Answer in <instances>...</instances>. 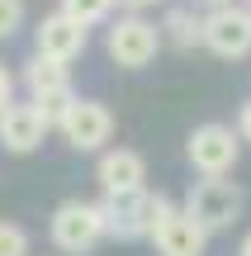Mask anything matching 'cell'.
<instances>
[{"label": "cell", "mask_w": 251, "mask_h": 256, "mask_svg": "<svg viewBox=\"0 0 251 256\" xmlns=\"http://www.w3.org/2000/svg\"><path fill=\"white\" fill-rule=\"evenodd\" d=\"M185 214L214 238V232L233 228L242 218V190L233 180H223V176H199L190 185V194H185Z\"/></svg>", "instance_id": "1"}, {"label": "cell", "mask_w": 251, "mask_h": 256, "mask_svg": "<svg viewBox=\"0 0 251 256\" xmlns=\"http://www.w3.org/2000/svg\"><path fill=\"white\" fill-rule=\"evenodd\" d=\"M161 43H166V38H161V24H147L142 14L114 19L109 34H104V52H109V62H119L123 72H142V66L157 57Z\"/></svg>", "instance_id": "2"}, {"label": "cell", "mask_w": 251, "mask_h": 256, "mask_svg": "<svg viewBox=\"0 0 251 256\" xmlns=\"http://www.w3.org/2000/svg\"><path fill=\"white\" fill-rule=\"evenodd\" d=\"M157 200H161V194H147V190H133V194H104V200H100L104 238H114V242L152 238V223H157Z\"/></svg>", "instance_id": "3"}, {"label": "cell", "mask_w": 251, "mask_h": 256, "mask_svg": "<svg viewBox=\"0 0 251 256\" xmlns=\"http://www.w3.org/2000/svg\"><path fill=\"white\" fill-rule=\"evenodd\" d=\"M52 247L57 252H66V256H85L95 247V242L104 238V214H100V204H85V200H66V204H57V214H52Z\"/></svg>", "instance_id": "4"}, {"label": "cell", "mask_w": 251, "mask_h": 256, "mask_svg": "<svg viewBox=\"0 0 251 256\" xmlns=\"http://www.w3.org/2000/svg\"><path fill=\"white\" fill-rule=\"evenodd\" d=\"M185 156L199 176H228L242 156V133L228 124H199L185 142Z\"/></svg>", "instance_id": "5"}, {"label": "cell", "mask_w": 251, "mask_h": 256, "mask_svg": "<svg viewBox=\"0 0 251 256\" xmlns=\"http://www.w3.org/2000/svg\"><path fill=\"white\" fill-rule=\"evenodd\" d=\"M147 242H152L161 256H204L209 232L185 214V204L176 209V204L161 194V200H157V223H152V238H147Z\"/></svg>", "instance_id": "6"}, {"label": "cell", "mask_w": 251, "mask_h": 256, "mask_svg": "<svg viewBox=\"0 0 251 256\" xmlns=\"http://www.w3.org/2000/svg\"><path fill=\"white\" fill-rule=\"evenodd\" d=\"M204 48L223 62L251 57V10L242 5H214L204 14Z\"/></svg>", "instance_id": "7"}, {"label": "cell", "mask_w": 251, "mask_h": 256, "mask_svg": "<svg viewBox=\"0 0 251 256\" xmlns=\"http://www.w3.org/2000/svg\"><path fill=\"white\" fill-rule=\"evenodd\" d=\"M57 133H62L66 147H76V152H104V142L114 138V114L104 110L100 100H76Z\"/></svg>", "instance_id": "8"}, {"label": "cell", "mask_w": 251, "mask_h": 256, "mask_svg": "<svg viewBox=\"0 0 251 256\" xmlns=\"http://www.w3.org/2000/svg\"><path fill=\"white\" fill-rule=\"evenodd\" d=\"M47 133H52V124L43 119V110H38L33 100L28 104H5V110H0V147H5V152H14V156L38 152Z\"/></svg>", "instance_id": "9"}, {"label": "cell", "mask_w": 251, "mask_h": 256, "mask_svg": "<svg viewBox=\"0 0 251 256\" xmlns=\"http://www.w3.org/2000/svg\"><path fill=\"white\" fill-rule=\"evenodd\" d=\"M33 43H38V52L43 57H57V62H76V57L85 52V43H90V28L81 24V19H71V14H47L43 24L33 28Z\"/></svg>", "instance_id": "10"}, {"label": "cell", "mask_w": 251, "mask_h": 256, "mask_svg": "<svg viewBox=\"0 0 251 256\" xmlns=\"http://www.w3.org/2000/svg\"><path fill=\"white\" fill-rule=\"evenodd\" d=\"M95 180H100L104 194H133V190H147V162H142V152H133V147H109V152H100Z\"/></svg>", "instance_id": "11"}, {"label": "cell", "mask_w": 251, "mask_h": 256, "mask_svg": "<svg viewBox=\"0 0 251 256\" xmlns=\"http://www.w3.org/2000/svg\"><path fill=\"white\" fill-rule=\"evenodd\" d=\"M24 86H28L33 100H43V95H66V90H71V66L57 62V57L33 52L28 66H24Z\"/></svg>", "instance_id": "12"}, {"label": "cell", "mask_w": 251, "mask_h": 256, "mask_svg": "<svg viewBox=\"0 0 251 256\" xmlns=\"http://www.w3.org/2000/svg\"><path fill=\"white\" fill-rule=\"evenodd\" d=\"M161 38H166L171 48H180V52L204 48V19H199L195 10L176 5V10H166V19H161Z\"/></svg>", "instance_id": "13"}, {"label": "cell", "mask_w": 251, "mask_h": 256, "mask_svg": "<svg viewBox=\"0 0 251 256\" xmlns=\"http://www.w3.org/2000/svg\"><path fill=\"white\" fill-rule=\"evenodd\" d=\"M114 5H119V0H62V14H71V19H81L85 28H95V24H104V19L114 14Z\"/></svg>", "instance_id": "14"}, {"label": "cell", "mask_w": 251, "mask_h": 256, "mask_svg": "<svg viewBox=\"0 0 251 256\" xmlns=\"http://www.w3.org/2000/svg\"><path fill=\"white\" fill-rule=\"evenodd\" d=\"M38 110H43V119L52 124V128H62V119H66V110L76 104V95L66 90V95H43V100H33Z\"/></svg>", "instance_id": "15"}, {"label": "cell", "mask_w": 251, "mask_h": 256, "mask_svg": "<svg viewBox=\"0 0 251 256\" xmlns=\"http://www.w3.org/2000/svg\"><path fill=\"white\" fill-rule=\"evenodd\" d=\"M0 256H28V232L19 223H0Z\"/></svg>", "instance_id": "16"}, {"label": "cell", "mask_w": 251, "mask_h": 256, "mask_svg": "<svg viewBox=\"0 0 251 256\" xmlns=\"http://www.w3.org/2000/svg\"><path fill=\"white\" fill-rule=\"evenodd\" d=\"M24 28V0H0V43Z\"/></svg>", "instance_id": "17"}, {"label": "cell", "mask_w": 251, "mask_h": 256, "mask_svg": "<svg viewBox=\"0 0 251 256\" xmlns=\"http://www.w3.org/2000/svg\"><path fill=\"white\" fill-rule=\"evenodd\" d=\"M5 104H14V76L0 66V110H5Z\"/></svg>", "instance_id": "18"}, {"label": "cell", "mask_w": 251, "mask_h": 256, "mask_svg": "<svg viewBox=\"0 0 251 256\" xmlns=\"http://www.w3.org/2000/svg\"><path fill=\"white\" fill-rule=\"evenodd\" d=\"M237 133H242V142H251V100L237 110Z\"/></svg>", "instance_id": "19"}, {"label": "cell", "mask_w": 251, "mask_h": 256, "mask_svg": "<svg viewBox=\"0 0 251 256\" xmlns=\"http://www.w3.org/2000/svg\"><path fill=\"white\" fill-rule=\"evenodd\" d=\"M119 5H128L133 14H142V10H157V5H166V0H119Z\"/></svg>", "instance_id": "20"}, {"label": "cell", "mask_w": 251, "mask_h": 256, "mask_svg": "<svg viewBox=\"0 0 251 256\" xmlns=\"http://www.w3.org/2000/svg\"><path fill=\"white\" fill-rule=\"evenodd\" d=\"M237 256H251V232H247L242 242H237Z\"/></svg>", "instance_id": "21"}, {"label": "cell", "mask_w": 251, "mask_h": 256, "mask_svg": "<svg viewBox=\"0 0 251 256\" xmlns=\"http://www.w3.org/2000/svg\"><path fill=\"white\" fill-rule=\"evenodd\" d=\"M204 5H237V0H204Z\"/></svg>", "instance_id": "22"}, {"label": "cell", "mask_w": 251, "mask_h": 256, "mask_svg": "<svg viewBox=\"0 0 251 256\" xmlns=\"http://www.w3.org/2000/svg\"><path fill=\"white\" fill-rule=\"evenodd\" d=\"M247 10H251V0H247Z\"/></svg>", "instance_id": "23"}]
</instances>
